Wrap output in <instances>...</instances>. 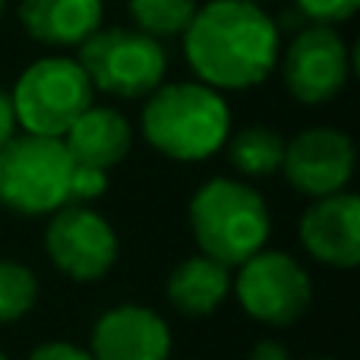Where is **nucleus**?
<instances>
[{
  "label": "nucleus",
  "instance_id": "obj_1",
  "mask_svg": "<svg viewBox=\"0 0 360 360\" xmlns=\"http://www.w3.org/2000/svg\"><path fill=\"white\" fill-rule=\"evenodd\" d=\"M184 54L199 82L215 92H243L278 67L281 29L259 4L209 0L184 32Z\"/></svg>",
  "mask_w": 360,
  "mask_h": 360
},
{
  "label": "nucleus",
  "instance_id": "obj_2",
  "mask_svg": "<svg viewBox=\"0 0 360 360\" xmlns=\"http://www.w3.org/2000/svg\"><path fill=\"white\" fill-rule=\"evenodd\" d=\"M143 136L171 162H205L231 136V111L205 82H162L146 95Z\"/></svg>",
  "mask_w": 360,
  "mask_h": 360
},
{
  "label": "nucleus",
  "instance_id": "obj_3",
  "mask_svg": "<svg viewBox=\"0 0 360 360\" xmlns=\"http://www.w3.org/2000/svg\"><path fill=\"white\" fill-rule=\"evenodd\" d=\"M190 228L199 253L234 269L266 250L272 215L256 186L234 177H212L190 199Z\"/></svg>",
  "mask_w": 360,
  "mask_h": 360
},
{
  "label": "nucleus",
  "instance_id": "obj_4",
  "mask_svg": "<svg viewBox=\"0 0 360 360\" xmlns=\"http://www.w3.org/2000/svg\"><path fill=\"white\" fill-rule=\"evenodd\" d=\"M73 168L63 139L13 136L0 149V205L16 215H51L70 202Z\"/></svg>",
  "mask_w": 360,
  "mask_h": 360
},
{
  "label": "nucleus",
  "instance_id": "obj_5",
  "mask_svg": "<svg viewBox=\"0 0 360 360\" xmlns=\"http://www.w3.org/2000/svg\"><path fill=\"white\" fill-rule=\"evenodd\" d=\"M79 67L95 92L114 98H146L165 82L168 51L158 38L127 25H101L79 44Z\"/></svg>",
  "mask_w": 360,
  "mask_h": 360
},
{
  "label": "nucleus",
  "instance_id": "obj_6",
  "mask_svg": "<svg viewBox=\"0 0 360 360\" xmlns=\"http://www.w3.org/2000/svg\"><path fill=\"white\" fill-rule=\"evenodd\" d=\"M10 101L25 133L63 139L73 120L95 105V89L76 57H41L19 73Z\"/></svg>",
  "mask_w": 360,
  "mask_h": 360
},
{
  "label": "nucleus",
  "instance_id": "obj_7",
  "mask_svg": "<svg viewBox=\"0 0 360 360\" xmlns=\"http://www.w3.org/2000/svg\"><path fill=\"white\" fill-rule=\"evenodd\" d=\"M231 288L243 313L266 326L297 323L313 300V281L307 269L281 250H259L240 262Z\"/></svg>",
  "mask_w": 360,
  "mask_h": 360
},
{
  "label": "nucleus",
  "instance_id": "obj_8",
  "mask_svg": "<svg viewBox=\"0 0 360 360\" xmlns=\"http://www.w3.org/2000/svg\"><path fill=\"white\" fill-rule=\"evenodd\" d=\"M44 253L57 272L89 285L114 269L120 243L101 212L86 202H67L51 212V221L44 228Z\"/></svg>",
  "mask_w": 360,
  "mask_h": 360
},
{
  "label": "nucleus",
  "instance_id": "obj_9",
  "mask_svg": "<svg viewBox=\"0 0 360 360\" xmlns=\"http://www.w3.org/2000/svg\"><path fill=\"white\" fill-rule=\"evenodd\" d=\"M281 82L300 105H326L338 98L351 76V51L335 25L307 22L285 54H278Z\"/></svg>",
  "mask_w": 360,
  "mask_h": 360
},
{
  "label": "nucleus",
  "instance_id": "obj_10",
  "mask_svg": "<svg viewBox=\"0 0 360 360\" xmlns=\"http://www.w3.org/2000/svg\"><path fill=\"white\" fill-rule=\"evenodd\" d=\"M357 152L348 133L335 127H307L285 143L281 174L297 193L323 199L342 193L354 177Z\"/></svg>",
  "mask_w": 360,
  "mask_h": 360
},
{
  "label": "nucleus",
  "instance_id": "obj_11",
  "mask_svg": "<svg viewBox=\"0 0 360 360\" xmlns=\"http://www.w3.org/2000/svg\"><path fill=\"white\" fill-rule=\"evenodd\" d=\"M297 234L316 262L354 269L360 262V199L348 190L313 199L300 215Z\"/></svg>",
  "mask_w": 360,
  "mask_h": 360
},
{
  "label": "nucleus",
  "instance_id": "obj_12",
  "mask_svg": "<svg viewBox=\"0 0 360 360\" xmlns=\"http://www.w3.org/2000/svg\"><path fill=\"white\" fill-rule=\"evenodd\" d=\"M89 354L95 360H168L171 329L149 307L120 304L98 316Z\"/></svg>",
  "mask_w": 360,
  "mask_h": 360
},
{
  "label": "nucleus",
  "instance_id": "obj_13",
  "mask_svg": "<svg viewBox=\"0 0 360 360\" xmlns=\"http://www.w3.org/2000/svg\"><path fill=\"white\" fill-rule=\"evenodd\" d=\"M19 25L48 48H79L101 29L105 0H19Z\"/></svg>",
  "mask_w": 360,
  "mask_h": 360
},
{
  "label": "nucleus",
  "instance_id": "obj_14",
  "mask_svg": "<svg viewBox=\"0 0 360 360\" xmlns=\"http://www.w3.org/2000/svg\"><path fill=\"white\" fill-rule=\"evenodd\" d=\"M63 146L76 165H89L98 171H111L130 155L133 130L130 120L108 105H89L63 133Z\"/></svg>",
  "mask_w": 360,
  "mask_h": 360
},
{
  "label": "nucleus",
  "instance_id": "obj_15",
  "mask_svg": "<svg viewBox=\"0 0 360 360\" xmlns=\"http://www.w3.org/2000/svg\"><path fill=\"white\" fill-rule=\"evenodd\" d=\"M231 269L212 256H190L171 272L168 300L184 316H212L231 294Z\"/></svg>",
  "mask_w": 360,
  "mask_h": 360
},
{
  "label": "nucleus",
  "instance_id": "obj_16",
  "mask_svg": "<svg viewBox=\"0 0 360 360\" xmlns=\"http://www.w3.org/2000/svg\"><path fill=\"white\" fill-rule=\"evenodd\" d=\"M224 155L228 165L243 177H272L281 171V158H285V136L272 127H243V130L231 133L224 143Z\"/></svg>",
  "mask_w": 360,
  "mask_h": 360
},
{
  "label": "nucleus",
  "instance_id": "obj_17",
  "mask_svg": "<svg viewBox=\"0 0 360 360\" xmlns=\"http://www.w3.org/2000/svg\"><path fill=\"white\" fill-rule=\"evenodd\" d=\"M127 13L139 32L152 38H177L196 16V0H127Z\"/></svg>",
  "mask_w": 360,
  "mask_h": 360
},
{
  "label": "nucleus",
  "instance_id": "obj_18",
  "mask_svg": "<svg viewBox=\"0 0 360 360\" xmlns=\"http://www.w3.org/2000/svg\"><path fill=\"white\" fill-rule=\"evenodd\" d=\"M38 304V278L16 259H0V326L16 323Z\"/></svg>",
  "mask_w": 360,
  "mask_h": 360
},
{
  "label": "nucleus",
  "instance_id": "obj_19",
  "mask_svg": "<svg viewBox=\"0 0 360 360\" xmlns=\"http://www.w3.org/2000/svg\"><path fill=\"white\" fill-rule=\"evenodd\" d=\"M294 4H297V10L304 19L323 22V25L348 22V19L360 10V0H294Z\"/></svg>",
  "mask_w": 360,
  "mask_h": 360
},
{
  "label": "nucleus",
  "instance_id": "obj_20",
  "mask_svg": "<svg viewBox=\"0 0 360 360\" xmlns=\"http://www.w3.org/2000/svg\"><path fill=\"white\" fill-rule=\"evenodd\" d=\"M108 190V171L76 165L73 180H70V202H92Z\"/></svg>",
  "mask_w": 360,
  "mask_h": 360
},
{
  "label": "nucleus",
  "instance_id": "obj_21",
  "mask_svg": "<svg viewBox=\"0 0 360 360\" xmlns=\"http://www.w3.org/2000/svg\"><path fill=\"white\" fill-rule=\"evenodd\" d=\"M29 360H95L89 351L70 342H44L29 354Z\"/></svg>",
  "mask_w": 360,
  "mask_h": 360
},
{
  "label": "nucleus",
  "instance_id": "obj_22",
  "mask_svg": "<svg viewBox=\"0 0 360 360\" xmlns=\"http://www.w3.org/2000/svg\"><path fill=\"white\" fill-rule=\"evenodd\" d=\"M19 124H16V111H13V101H10V92L0 89V149L16 136Z\"/></svg>",
  "mask_w": 360,
  "mask_h": 360
},
{
  "label": "nucleus",
  "instance_id": "obj_23",
  "mask_svg": "<svg viewBox=\"0 0 360 360\" xmlns=\"http://www.w3.org/2000/svg\"><path fill=\"white\" fill-rule=\"evenodd\" d=\"M247 360H291V354H288V348L281 342H272V338H266V342H256L253 348H250V357Z\"/></svg>",
  "mask_w": 360,
  "mask_h": 360
},
{
  "label": "nucleus",
  "instance_id": "obj_24",
  "mask_svg": "<svg viewBox=\"0 0 360 360\" xmlns=\"http://www.w3.org/2000/svg\"><path fill=\"white\" fill-rule=\"evenodd\" d=\"M4 10H6V0H0V16H4Z\"/></svg>",
  "mask_w": 360,
  "mask_h": 360
},
{
  "label": "nucleus",
  "instance_id": "obj_25",
  "mask_svg": "<svg viewBox=\"0 0 360 360\" xmlns=\"http://www.w3.org/2000/svg\"><path fill=\"white\" fill-rule=\"evenodd\" d=\"M307 360H332V357H307Z\"/></svg>",
  "mask_w": 360,
  "mask_h": 360
},
{
  "label": "nucleus",
  "instance_id": "obj_26",
  "mask_svg": "<svg viewBox=\"0 0 360 360\" xmlns=\"http://www.w3.org/2000/svg\"><path fill=\"white\" fill-rule=\"evenodd\" d=\"M250 4H259V0H250Z\"/></svg>",
  "mask_w": 360,
  "mask_h": 360
},
{
  "label": "nucleus",
  "instance_id": "obj_27",
  "mask_svg": "<svg viewBox=\"0 0 360 360\" xmlns=\"http://www.w3.org/2000/svg\"><path fill=\"white\" fill-rule=\"evenodd\" d=\"M0 360H6V357H4V354H0Z\"/></svg>",
  "mask_w": 360,
  "mask_h": 360
}]
</instances>
